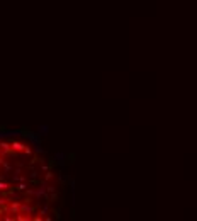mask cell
<instances>
[{"instance_id": "cell-4", "label": "cell", "mask_w": 197, "mask_h": 221, "mask_svg": "<svg viewBox=\"0 0 197 221\" xmlns=\"http://www.w3.org/2000/svg\"><path fill=\"white\" fill-rule=\"evenodd\" d=\"M9 187H10L9 182H0V192H2V190H7Z\"/></svg>"}, {"instance_id": "cell-5", "label": "cell", "mask_w": 197, "mask_h": 221, "mask_svg": "<svg viewBox=\"0 0 197 221\" xmlns=\"http://www.w3.org/2000/svg\"><path fill=\"white\" fill-rule=\"evenodd\" d=\"M16 189H19V190H24V189H27V185H26V184H19V185L16 187Z\"/></svg>"}, {"instance_id": "cell-2", "label": "cell", "mask_w": 197, "mask_h": 221, "mask_svg": "<svg viewBox=\"0 0 197 221\" xmlns=\"http://www.w3.org/2000/svg\"><path fill=\"white\" fill-rule=\"evenodd\" d=\"M32 211H34V208H31V206H26V204H21V214H24V213L31 214Z\"/></svg>"}, {"instance_id": "cell-1", "label": "cell", "mask_w": 197, "mask_h": 221, "mask_svg": "<svg viewBox=\"0 0 197 221\" xmlns=\"http://www.w3.org/2000/svg\"><path fill=\"white\" fill-rule=\"evenodd\" d=\"M10 146H12V152L14 153H17V152H24L26 150V145H22V143H19V141H12L10 143Z\"/></svg>"}, {"instance_id": "cell-3", "label": "cell", "mask_w": 197, "mask_h": 221, "mask_svg": "<svg viewBox=\"0 0 197 221\" xmlns=\"http://www.w3.org/2000/svg\"><path fill=\"white\" fill-rule=\"evenodd\" d=\"M37 134H39V136H44V134H46V131H48V126H44V124H43V126H39V129H37Z\"/></svg>"}]
</instances>
